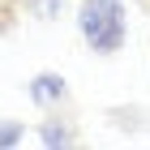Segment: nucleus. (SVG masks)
<instances>
[{"instance_id":"obj_1","label":"nucleus","mask_w":150,"mask_h":150,"mask_svg":"<svg viewBox=\"0 0 150 150\" xmlns=\"http://www.w3.org/2000/svg\"><path fill=\"white\" fill-rule=\"evenodd\" d=\"M77 22L94 52H120L125 43V4L120 0H86Z\"/></svg>"},{"instance_id":"obj_2","label":"nucleus","mask_w":150,"mask_h":150,"mask_svg":"<svg viewBox=\"0 0 150 150\" xmlns=\"http://www.w3.org/2000/svg\"><path fill=\"white\" fill-rule=\"evenodd\" d=\"M60 94H64V77H56V73H39V77L30 81V99H35V103H52Z\"/></svg>"},{"instance_id":"obj_3","label":"nucleus","mask_w":150,"mask_h":150,"mask_svg":"<svg viewBox=\"0 0 150 150\" xmlns=\"http://www.w3.org/2000/svg\"><path fill=\"white\" fill-rule=\"evenodd\" d=\"M43 142H47V146H64V142H73V137H69V133H64V129H56V125H47V129H43Z\"/></svg>"},{"instance_id":"obj_4","label":"nucleus","mask_w":150,"mask_h":150,"mask_svg":"<svg viewBox=\"0 0 150 150\" xmlns=\"http://www.w3.org/2000/svg\"><path fill=\"white\" fill-rule=\"evenodd\" d=\"M22 137V125H0V146H13Z\"/></svg>"}]
</instances>
